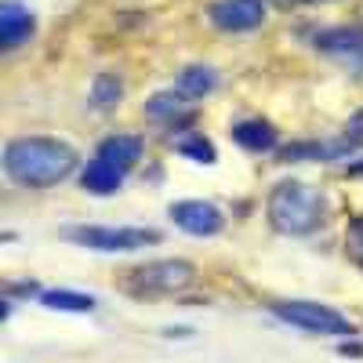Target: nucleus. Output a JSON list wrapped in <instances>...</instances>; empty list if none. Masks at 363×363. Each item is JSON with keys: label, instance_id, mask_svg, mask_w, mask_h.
I'll return each mask as SVG.
<instances>
[{"label": "nucleus", "instance_id": "1", "mask_svg": "<svg viewBox=\"0 0 363 363\" xmlns=\"http://www.w3.org/2000/svg\"><path fill=\"white\" fill-rule=\"evenodd\" d=\"M77 149L62 138L26 135L4 145V171L15 186L26 189H51L77 171Z\"/></svg>", "mask_w": 363, "mask_h": 363}, {"label": "nucleus", "instance_id": "2", "mask_svg": "<svg viewBox=\"0 0 363 363\" xmlns=\"http://www.w3.org/2000/svg\"><path fill=\"white\" fill-rule=\"evenodd\" d=\"M265 215H269V225L284 236H309L327 218V196H323V189L309 186V182L291 178L269 193Z\"/></svg>", "mask_w": 363, "mask_h": 363}, {"label": "nucleus", "instance_id": "3", "mask_svg": "<svg viewBox=\"0 0 363 363\" xmlns=\"http://www.w3.org/2000/svg\"><path fill=\"white\" fill-rule=\"evenodd\" d=\"M142 149L145 142L138 135H109L99 142L95 157L87 160L80 182L91 196H113L120 186H124V178L131 174V167L142 160Z\"/></svg>", "mask_w": 363, "mask_h": 363}, {"label": "nucleus", "instance_id": "4", "mask_svg": "<svg viewBox=\"0 0 363 363\" xmlns=\"http://www.w3.org/2000/svg\"><path fill=\"white\" fill-rule=\"evenodd\" d=\"M66 236L73 244L102 255H135L149 244H160V233L145 225H77L66 229Z\"/></svg>", "mask_w": 363, "mask_h": 363}, {"label": "nucleus", "instance_id": "5", "mask_svg": "<svg viewBox=\"0 0 363 363\" xmlns=\"http://www.w3.org/2000/svg\"><path fill=\"white\" fill-rule=\"evenodd\" d=\"M272 316L298 327V330H306V335H323V338H352L356 335L349 316H342L330 306H320V301H306V298L277 301V306H272Z\"/></svg>", "mask_w": 363, "mask_h": 363}, {"label": "nucleus", "instance_id": "6", "mask_svg": "<svg viewBox=\"0 0 363 363\" xmlns=\"http://www.w3.org/2000/svg\"><path fill=\"white\" fill-rule=\"evenodd\" d=\"M196 280V265L186 258H160V262H145L131 272V284L138 294H178L193 287Z\"/></svg>", "mask_w": 363, "mask_h": 363}, {"label": "nucleus", "instance_id": "7", "mask_svg": "<svg viewBox=\"0 0 363 363\" xmlns=\"http://www.w3.org/2000/svg\"><path fill=\"white\" fill-rule=\"evenodd\" d=\"M363 149V109L352 113L345 120V128L330 138V142H313V145H291L284 160H301V157H313V160H345L352 153Z\"/></svg>", "mask_w": 363, "mask_h": 363}, {"label": "nucleus", "instance_id": "8", "mask_svg": "<svg viewBox=\"0 0 363 363\" xmlns=\"http://www.w3.org/2000/svg\"><path fill=\"white\" fill-rule=\"evenodd\" d=\"M167 215L189 236H218L225 229V215L211 200H178V203H171Z\"/></svg>", "mask_w": 363, "mask_h": 363}, {"label": "nucleus", "instance_id": "9", "mask_svg": "<svg viewBox=\"0 0 363 363\" xmlns=\"http://www.w3.org/2000/svg\"><path fill=\"white\" fill-rule=\"evenodd\" d=\"M316 51L330 55L335 62L349 66L352 73H363V29L359 26H335L313 37Z\"/></svg>", "mask_w": 363, "mask_h": 363}, {"label": "nucleus", "instance_id": "10", "mask_svg": "<svg viewBox=\"0 0 363 363\" xmlns=\"http://www.w3.org/2000/svg\"><path fill=\"white\" fill-rule=\"evenodd\" d=\"M207 15L222 33H247L265 22V0H215Z\"/></svg>", "mask_w": 363, "mask_h": 363}, {"label": "nucleus", "instance_id": "11", "mask_svg": "<svg viewBox=\"0 0 363 363\" xmlns=\"http://www.w3.org/2000/svg\"><path fill=\"white\" fill-rule=\"evenodd\" d=\"M33 29H37V18L22 0H4V4H0V48L4 51L22 48L33 37Z\"/></svg>", "mask_w": 363, "mask_h": 363}, {"label": "nucleus", "instance_id": "12", "mask_svg": "<svg viewBox=\"0 0 363 363\" xmlns=\"http://www.w3.org/2000/svg\"><path fill=\"white\" fill-rule=\"evenodd\" d=\"M193 109H196V106L182 95L178 87L157 91V95L145 102V116H149V120H160V124H182V120L193 116Z\"/></svg>", "mask_w": 363, "mask_h": 363}, {"label": "nucleus", "instance_id": "13", "mask_svg": "<svg viewBox=\"0 0 363 363\" xmlns=\"http://www.w3.org/2000/svg\"><path fill=\"white\" fill-rule=\"evenodd\" d=\"M233 142L251 149V153H269V149L277 145V131H272V124H265V120H240L233 128Z\"/></svg>", "mask_w": 363, "mask_h": 363}, {"label": "nucleus", "instance_id": "14", "mask_svg": "<svg viewBox=\"0 0 363 363\" xmlns=\"http://www.w3.org/2000/svg\"><path fill=\"white\" fill-rule=\"evenodd\" d=\"M215 87H218V73L211 69V66H186V69L178 73V91L186 99H203Z\"/></svg>", "mask_w": 363, "mask_h": 363}, {"label": "nucleus", "instance_id": "15", "mask_svg": "<svg viewBox=\"0 0 363 363\" xmlns=\"http://www.w3.org/2000/svg\"><path fill=\"white\" fill-rule=\"evenodd\" d=\"M40 306L51 313H95L99 301L91 294H80V291H44Z\"/></svg>", "mask_w": 363, "mask_h": 363}, {"label": "nucleus", "instance_id": "16", "mask_svg": "<svg viewBox=\"0 0 363 363\" xmlns=\"http://www.w3.org/2000/svg\"><path fill=\"white\" fill-rule=\"evenodd\" d=\"M120 99H124V84H120L116 73H99L95 84H91V106H95L99 113H109L120 106Z\"/></svg>", "mask_w": 363, "mask_h": 363}, {"label": "nucleus", "instance_id": "17", "mask_svg": "<svg viewBox=\"0 0 363 363\" xmlns=\"http://www.w3.org/2000/svg\"><path fill=\"white\" fill-rule=\"evenodd\" d=\"M174 142V149L182 157H189L193 164H215V145H211L203 135H186V138H171Z\"/></svg>", "mask_w": 363, "mask_h": 363}, {"label": "nucleus", "instance_id": "18", "mask_svg": "<svg viewBox=\"0 0 363 363\" xmlns=\"http://www.w3.org/2000/svg\"><path fill=\"white\" fill-rule=\"evenodd\" d=\"M345 255L363 269V215L352 218V222L345 225Z\"/></svg>", "mask_w": 363, "mask_h": 363}, {"label": "nucleus", "instance_id": "19", "mask_svg": "<svg viewBox=\"0 0 363 363\" xmlns=\"http://www.w3.org/2000/svg\"><path fill=\"white\" fill-rule=\"evenodd\" d=\"M349 174H356V178H363V160H356V164H349Z\"/></svg>", "mask_w": 363, "mask_h": 363}, {"label": "nucleus", "instance_id": "20", "mask_svg": "<svg viewBox=\"0 0 363 363\" xmlns=\"http://www.w3.org/2000/svg\"><path fill=\"white\" fill-rule=\"evenodd\" d=\"M277 4H291V0H277Z\"/></svg>", "mask_w": 363, "mask_h": 363}]
</instances>
